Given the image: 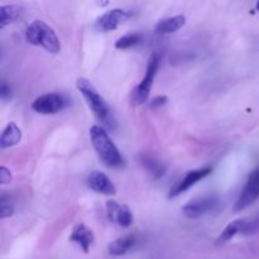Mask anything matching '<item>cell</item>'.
Instances as JSON below:
<instances>
[{
    "label": "cell",
    "mask_w": 259,
    "mask_h": 259,
    "mask_svg": "<svg viewBox=\"0 0 259 259\" xmlns=\"http://www.w3.org/2000/svg\"><path fill=\"white\" fill-rule=\"evenodd\" d=\"M90 139L99 158L106 166L113 168H119L123 166V157L105 129L99 125H93L90 128Z\"/></svg>",
    "instance_id": "1"
},
{
    "label": "cell",
    "mask_w": 259,
    "mask_h": 259,
    "mask_svg": "<svg viewBox=\"0 0 259 259\" xmlns=\"http://www.w3.org/2000/svg\"><path fill=\"white\" fill-rule=\"evenodd\" d=\"M27 42L37 47L45 48L50 53H58L61 43L55 30L42 20H34L25 30Z\"/></svg>",
    "instance_id": "2"
},
{
    "label": "cell",
    "mask_w": 259,
    "mask_h": 259,
    "mask_svg": "<svg viewBox=\"0 0 259 259\" xmlns=\"http://www.w3.org/2000/svg\"><path fill=\"white\" fill-rule=\"evenodd\" d=\"M76 86H77V90L80 91V93L82 94L83 98H85V101L88 103L89 108L93 111L94 115H95L99 120H103L104 123L110 124V106H109L108 103L104 100L103 96L98 93L95 86H94L90 81L86 80V78L83 77L77 78Z\"/></svg>",
    "instance_id": "3"
},
{
    "label": "cell",
    "mask_w": 259,
    "mask_h": 259,
    "mask_svg": "<svg viewBox=\"0 0 259 259\" xmlns=\"http://www.w3.org/2000/svg\"><path fill=\"white\" fill-rule=\"evenodd\" d=\"M159 61L161 60H159V56L157 55V53H153V55L149 57L144 78L141 81V83L137 86L136 91H134L133 94V100L136 104H143L146 103L147 99H148L152 85H153L154 77H156L157 72H158Z\"/></svg>",
    "instance_id": "4"
},
{
    "label": "cell",
    "mask_w": 259,
    "mask_h": 259,
    "mask_svg": "<svg viewBox=\"0 0 259 259\" xmlns=\"http://www.w3.org/2000/svg\"><path fill=\"white\" fill-rule=\"evenodd\" d=\"M259 199V164L248 176L245 186L243 187L242 194L238 197L234 205L235 211H242L250 205L254 204Z\"/></svg>",
    "instance_id": "5"
},
{
    "label": "cell",
    "mask_w": 259,
    "mask_h": 259,
    "mask_svg": "<svg viewBox=\"0 0 259 259\" xmlns=\"http://www.w3.org/2000/svg\"><path fill=\"white\" fill-rule=\"evenodd\" d=\"M67 106V99L57 93H48L40 95L32 103V109L38 114L51 115L56 114Z\"/></svg>",
    "instance_id": "6"
},
{
    "label": "cell",
    "mask_w": 259,
    "mask_h": 259,
    "mask_svg": "<svg viewBox=\"0 0 259 259\" xmlns=\"http://www.w3.org/2000/svg\"><path fill=\"white\" fill-rule=\"evenodd\" d=\"M259 224L257 220H247V219H238L234 222L229 223L222 234L218 237L217 245H223L229 242L230 239L235 237L237 234H253L258 230Z\"/></svg>",
    "instance_id": "7"
},
{
    "label": "cell",
    "mask_w": 259,
    "mask_h": 259,
    "mask_svg": "<svg viewBox=\"0 0 259 259\" xmlns=\"http://www.w3.org/2000/svg\"><path fill=\"white\" fill-rule=\"evenodd\" d=\"M218 205H219L218 197L204 196L199 197V199L190 200V201L182 207V211H184L185 217L189 218V219H199L202 215L207 214V212L217 209Z\"/></svg>",
    "instance_id": "8"
},
{
    "label": "cell",
    "mask_w": 259,
    "mask_h": 259,
    "mask_svg": "<svg viewBox=\"0 0 259 259\" xmlns=\"http://www.w3.org/2000/svg\"><path fill=\"white\" fill-rule=\"evenodd\" d=\"M131 13L123 9H111L98 18L96 20V28L100 32H110L115 30L119 24L124 23L131 18Z\"/></svg>",
    "instance_id": "9"
},
{
    "label": "cell",
    "mask_w": 259,
    "mask_h": 259,
    "mask_svg": "<svg viewBox=\"0 0 259 259\" xmlns=\"http://www.w3.org/2000/svg\"><path fill=\"white\" fill-rule=\"evenodd\" d=\"M212 172L211 167H202V168L199 169H194V171H190L179 184L176 185L175 187H172L171 191H169L168 197L169 199H174V197L179 196L181 195L182 192L187 191L191 186H194L195 184H197L199 181H201L202 179L209 176L210 174Z\"/></svg>",
    "instance_id": "10"
},
{
    "label": "cell",
    "mask_w": 259,
    "mask_h": 259,
    "mask_svg": "<svg viewBox=\"0 0 259 259\" xmlns=\"http://www.w3.org/2000/svg\"><path fill=\"white\" fill-rule=\"evenodd\" d=\"M106 214H108L110 222L116 223L123 228L131 227L132 223H133V215H132L128 206L118 204L114 200H109L106 202Z\"/></svg>",
    "instance_id": "11"
},
{
    "label": "cell",
    "mask_w": 259,
    "mask_h": 259,
    "mask_svg": "<svg viewBox=\"0 0 259 259\" xmlns=\"http://www.w3.org/2000/svg\"><path fill=\"white\" fill-rule=\"evenodd\" d=\"M88 185L93 191L98 192V194L106 195V196H113L116 194L115 185L111 182V180L104 172H91L88 179Z\"/></svg>",
    "instance_id": "12"
},
{
    "label": "cell",
    "mask_w": 259,
    "mask_h": 259,
    "mask_svg": "<svg viewBox=\"0 0 259 259\" xmlns=\"http://www.w3.org/2000/svg\"><path fill=\"white\" fill-rule=\"evenodd\" d=\"M94 239H95L94 238V233L85 224L76 225L70 235L71 242L78 244V247L85 253H89V250H90L91 245L94 243Z\"/></svg>",
    "instance_id": "13"
},
{
    "label": "cell",
    "mask_w": 259,
    "mask_h": 259,
    "mask_svg": "<svg viewBox=\"0 0 259 259\" xmlns=\"http://www.w3.org/2000/svg\"><path fill=\"white\" fill-rule=\"evenodd\" d=\"M185 24H186V17L185 15H175V17L159 20L156 24V32L158 34H171V33L181 29Z\"/></svg>",
    "instance_id": "14"
},
{
    "label": "cell",
    "mask_w": 259,
    "mask_h": 259,
    "mask_svg": "<svg viewBox=\"0 0 259 259\" xmlns=\"http://www.w3.org/2000/svg\"><path fill=\"white\" fill-rule=\"evenodd\" d=\"M22 141V131L15 123H9L0 136V147L2 149L17 146Z\"/></svg>",
    "instance_id": "15"
},
{
    "label": "cell",
    "mask_w": 259,
    "mask_h": 259,
    "mask_svg": "<svg viewBox=\"0 0 259 259\" xmlns=\"http://www.w3.org/2000/svg\"><path fill=\"white\" fill-rule=\"evenodd\" d=\"M134 244H136V237L133 234L124 235V237L119 238V239L114 240L109 244L108 252L110 255L119 257V255H124L129 249H132Z\"/></svg>",
    "instance_id": "16"
},
{
    "label": "cell",
    "mask_w": 259,
    "mask_h": 259,
    "mask_svg": "<svg viewBox=\"0 0 259 259\" xmlns=\"http://www.w3.org/2000/svg\"><path fill=\"white\" fill-rule=\"evenodd\" d=\"M138 162L141 163V166L151 175L153 179H159L161 176H163L164 174V166L158 162L157 159H154L153 157H151L149 154H141L138 157Z\"/></svg>",
    "instance_id": "17"
},
{
    "label": "cell",
    "mask_w": 259,
    "mask_h": 259,
    "mask_svg": "<svg viewBox=\"0 0 259 259\" xmlns=\"http://www.w3.org/2000/svg\"><path fill=\"white\" fill-rule=\"evenodd\" d=\"M20 12L22 9L18 5H3L0 8V28L3 29L8 24L15 22L19 18Z\"/></svg>",
    "instance_id": "18"
},
{
    "label": "cell",
    "mask_w": 259,
    "mask_h": 259,
    "mask_svg": "<svg viewBox=\"0 0 259 259\" xmlns=\"http://www.w3.org/2000/svg\"><path fill=\"white\" fill-rule=\"evenodd\" d=\"M142 39H143V34L141 32L128 33V34L118 38L114 46H115L116 50H129V48L134 47L138 43H141Z\"/></svg>",
    "instance_id": "19"
},
{
    "label": "cell",
    "mask_w": 259,
    "mask_h": 259,
    "mask_svg": "<svg viewBox=\"0 0 259 259\" xmlns=\"http://www.w3.org/2000/svg\"><path fill=\"white\" fill-rule=\"evenodd\" d=\"M14 214V207L10 204H5L4 201L0 205V218L2 219H7V218H10Z\"/></svg>",
    "instance_id": "20"
},
{
    "label": "cell",
    "mask_w": 259,
    "mask_h": 259,
    "mask_svg": "<svg viewBox=\"0 0 259 259\" xmlns=\"http://www.w3.org/2000/svg\"><path fill=\"white\" fill-rule=\"evenodd\" d=\"M10 181H12V172L5 166H2L0 167V184L7 185L10 184Z\"/></svg>",
    "instance_id": "21"
},
{
    "label": "cell",
    "mask_w": 259,
    "mask_h": 259,
    "mask_svg": "<svg viewBox=\"0 0 259 259\" xmlns=\"http://www.w3.org/2000/svg\"><path fill=\"white\" fill-rule=\"evenodd\" d=\"M0 96H2L3 100H8V99L12 98V89L7 82H3L0 86Z\"/></svg>",
    "instance_id": "22"
},
{
    "label": "cell",
    "mask_w": 259,
    "mask_h": 259,
    "mask_svg": "<svg viewBox=\"0 0 259 259\" xmlns=\"http://www.w3.org/2000/svg\"><path fill=\"white\" fill-rule=\"evenodd\" d=\"M166 103H167V96H157V98H154L153 100H152L151 108L152 109L161 108V106H163Z\"/></svg>",
    "instance_id": "23"
},
{
    "label": "cell",
    "mask_w": 259,
    "mask_h": 259,
    "mask_svg": "<svg viewBox=\"0 0 259 259\" xmlns=\"http://www.w3.org/2000/svg\"><path fill=\"white\" fill-rule=\"evenodd\" d=\"M255 8H257V10L259 12V0L257 2V5H255Z\"/></svg>",
    "instance_id": "24"
}]
</instances>
